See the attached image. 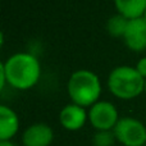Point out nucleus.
Here are the masks:
<instances>
[{
    "instance_id": "1",
    "label": "nucleus",
    "mask_w": 146,
    "mask_h": 146,
    "mask_svg": "<svg viewBox=\"0 0 146 146\" xmlns=\"http://www.w3.org/2000/svg\"><path fill=\"white\" fill-rule=\"evenodd\" d=\"M0 69L4 72L7 83L17 90H30L41 77V64L30 53H15L3 62Z\"/></svg>"
},
{
    "instance_id": "2",
    "label": "nucleus",
    "mask_w": 146,
    "mask_h": 146,
    "mask_svg": "<svg viewBox=\"0 0 146 146\" xmlns=\"http://www.w3.org/2000/svg\"><path fill=\"white\" fill-rule=\"evenodd\" d=\"M103 87L99 76L88 69H77L67 82V92L72 103L83 108H91L100 100Z\"/></svg>"
},
{
    "instance_id": "3",
    "label": "nucleus",
    "mask_w": 146,
    "mask_h": 146,
    "mask_svg": "<svg viewBox=\"0 0 146 146\" xmlns=\"http://www.w3.org/2000/svg\"><path fill=\"white\" fill-rule=\"evenodd\" d=\"M106 85L110 94L115 98L131 100L144 92L145 78L137 72L136 67L119 66L109 73Z\"/></svg>"
},
{
    "instance_id": "4",
    "label": "nucleus",
    "mask_w": 146,
    "mask_h": 146,
    "mask_svg": "<svg viewBox=\"0 0 146 146\" xmlns=\"http://www.w3.org/2000/svg\"><path fill=\"white\" fill-rule=\"evenodd\" d=\"M115 139L123 146H145L146 127L141 121L132 117H123L113 129Z\"/></svg>"
},
{
    "instance_id": "5",
    "label": "nucleus",
    "mask_w": 146,
    "mask_h": 146,
    "mask_svg": "<svg viewBox=\"0 0 146 146\" xmlns=\"http://www.w3.org/2000/svg\"><path fill=\"white\" fill-rule=\"evenodd\" d=\"M119 119L118 110L110 101L99 100L88 109V122L96 131H113Z\"/></svg>"
},
{
    "instance_id": "6",
    "label": "nucleus",
    "mask_w": 146,
    "mask_h": 146,
    "mask_svg": "<svg viewBox=\"0 0 146 146\" xmlns=\"http://www.w3.org/2000/svg\"><path fill=\"white\" fill-rule=\"evenodd\" d=\"M126 46L132 51L141 53L146 49V21L144 18L129 19L123 36Z\"/></svg>"
},
{
    "instance_id": "7",
    "label": "nucleus",
    "mask_w": 146,
    "mask_h": 146,
    "mask_svg": "<svg viewBox=\"0 0 146 146\" xmlns=\"http://www.w3.org/2000/svg\"><path fill=\"white\" fill-rule=\"evenodd\" d=\"M88 121V111L86 108L74 103L66 105L59 113V122L62 127L68 131H78Z\"/></svg>"
},
{
    "instance_id": "8",
    "label": "nucleus",
    "mask_w": 146,
    "mask_h": 146,
    "mask_svg": "<svg viewBox=\"0 0 146 146\" xmlns=\"http://www.w3.org/2000/svg\"><path fill=\"white\" fill-rule=\"evenodd\" d=\"M54 140V131L45 123H35L25 129L22 135L23 146H50Z\"/></svg>"
},
{
    "instance_id": "9",
    "label": "nucleus",
    "mask_w": 146,
    "mask_h": 146,
    "mask_svg": "<svg viewBox=\"0 0 146 146\" xmlns=\"http://www.w3.org/2000/svg\"><path fill=\"white\" fill-rule=\"evenodd\" d=\"M19 131V118L12 108L0 105V141H10Z\"/></svg>"
},
{
    "instance_id": "10",
    "label": "nucleus",
    "mask_w": 146,
    "mask_h": 146,
    "mask_svg": "<svg viewBox=\"0 0 146 146\" xmlns=\"http://www.w3.org/2000/svg\"><path fill=\"white\" fill-rule=\"evenodd\" d=\"M117 13L127 19H136L144 17L146 12V0H114Z\"/></svg>"
},
{
    "instance_id": "11",
    "label": "nucleus",
    "mask_w": 146,
    "mask_h": 146,
    "mask_svg": "<svg viewBox=\"0 0 146 146\" xmlns=\"http://www.w3.org/2000/svg\"><path fill=\"white\" fill-rule=\"evenodd\" d=\"M128 22L129 19H127L122 14L117 13V14L109 17L108 22H106V31H108V33L111 37L123 38L127 30V26H128Z\"/></svg>"
},
{
    "instance_id": "12",
    "label": "nucleus",
    "mask_w": 146,
    "mask_h": 146,
    "mask_svg": "<svg viewBox=\"0 0 146 146\" xmlns=\"http://www.w3.org/2000/svg\"><path fill=\"white\" fill-rule=\"evenodd\" d=\"M117 141L113 131H96L92 142L95 146H113Z\"/></svg>"
},
{
    "instance_id": "13",
    "label": "nucleus",
    "mask_w": 146,
    "mask_h": 146,
    "mask_svg": "<svg viewBox=\"0 0 146 146\" xmlns=\"http://www.w3.org/2000/svg\"><path fill=\"white\" fill-rule=\"evenodd\" d=\"M136 69H137V72H139L140 74H141L142 77H144L145 80H146V56L141 58L139 62H137Z\"/></svg>"
},
{
    "instance_id": "14",
    "label": "nucleus",
    "mask_w": 146,
    "mask_h": 146,
    "mask_svg": "<svg viewBox=\"0 0 146 146\" xmlns=\"http://www.w3.org/2000/svg\"><path fill=\"white\" fill-rule=\"evenodd\" d=\"M0 146H15L12 141H0Z\"/></svg>"
},
{
    "instance_id": "15",
    "label": "nucleus",
    "mask_w": 146,
    "mask_h": 146,
    "mask_svg": "<svg viewBox=\"0 0 146 146\" xmlns=\"http://www.w3.org/2000/svg\"><path fill=\"white\" fill-rule=\"evenodd\" d=\"M144 92L146 94V80H145V88H144Z\"/></svg>"
},
{
    "instance_id": "16",
    "label": "nucleus",
    "mask_w": 146,
    "mask_h": 146,
    "mask_svg": "<svg viewBox=\"0 0 146 146\" xmlns=\"http://www.w3.org/2000/svg\"><path fill=\"white\" fill-rule=\"evenodd\" d=\"M142 18H144V19L146 21V12H145V14H144V17H142Z\"/></svg>"
},
{
    "instance_id": "17",
    "label": "nucleus",
    "mask_w": 146,
    "mask_h": 146,
    "mask_svg": "<svg viewBox=\"0 0 146 146\" xmlns=\"http://www.w3.org/2000/svg\"><path fill=\"white\" fill-rule=\"evenodd\" d=\"M145 146H146V145H145Z\"/></svg>"
}]
</instances>
